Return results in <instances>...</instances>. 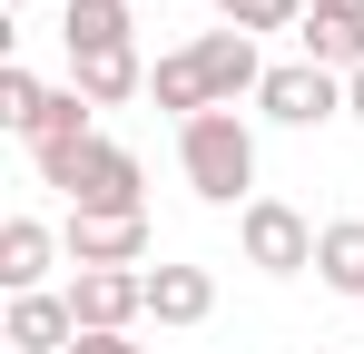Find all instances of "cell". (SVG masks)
<instances>
[{
	"mask_svg": "<svg viewBox=\"0 0 364 354\" xmlns=\"http://www.w3.org/2000/svg\"><path fill=\"white\" fill-rule=\"evenodd\" d=\"M30 168H40V187H60V197H69V217H148V197H138V158H128L119 138L30 148Z\"/></svg>",
	"mask_w": 364,
	"mask_h": 354,
	"instance_id": "cell-1",
	"label": "cell"
},
{
	"mask_svg": "<svg viewBox=\"0 0 364 354\" xmlns=\"http://www.w3.org/2000/svg\"><path fill=\"white\" fill-rule=\"evenodd\" d=\"M178 168H187V187L207 197V207H256L246 187H256V128H246L237 109H207V118H187L178 128Z\"/></svg>",
	"mask_w": 364,
	"mask_h": 354,
	"instance_id": "cell-2",
	"label": "cell"
},
{
	"mask_svg": "<svg viewBox=\"0 0 364 354\" xmlns=\"http://www.w3.org/2000/svg\"><path fill=\"white\" fill-rule=\"evenodd\" d=\"M315 236H325V227H305L286 197H256V207L237 217V246H246L256 276H305V266H315Z\"/></svg>",
	"mask_w": 364,
	"mask_h": 354,
	"instance_id": "cell-3",
	"label": "cell"
},
{
	"mask_svg": "<svg viewBox=\"0 0 364 354\" xmlns=\"http://www.w3.org/2000/svg\"><path fill=\"white\" fill-rule=\"evenodd\" d=\"M256 109L276 118V128H325V118H345V79L315 69V59H276L266 89H256Z\"/></svg>",
	"mask_w": 364,
	"mask_h": 354,
	"instance_id": "cell-4",
	"label": "cell"
},
{
	"mask_svg": "<svg viewBox=\"0 0 364 354\" xmlns=\"http://www.w3.org/2000/svg\"><path fill=\"white\" fill-rule=\"evenodd\" d=\"M69 315H79V335H128V325L148 315V276H138V266H79Z\"/></svg>",
	"mask_w": 364,
	"mask_h": 354,
	"instance_id": "cell-5",
	"label": "cell"
},
{
	"mask_svg": "<svg viewBox=\"0 0 364 354\" xmlns=\"http://www.w3.org/2000/svg\"><path fill=\"white\" fill-rule=\"evenodd\" d=\"M69 89H79L89 109H119V99H138V89H148V59H138V40H89V50H69Z\"/></svg>",
	"mask_w": 364,
	"mask_h": 354,
	"instance_id": "cell-6",
	"label": "cell"
},
{
	"mask_svg": "<svg viewBox=\"0 0 364 354\" xmlns=\"http://www.w3.org/2000/svg\"><path fill=\"white\" fill-rule=\"evenodd\" d=\"M187 50H197V79H207V99H217V109H237V99L266 89V59H256L246 30H207V40H187Z\"/></svg>",
	"mask_w": 364,
	"mask_h": 354,
	"instance_id": "cell-7",
	"label": "cell"
},
{
	"mask_svg": "<svg viewBox=\"0 0 364 354\" xmlns=\"http://www.w3.org/2000/svg\"><path fill=\"white\" fill-rule=\"evenodd\" d=\"M0 335H10V354H69L79 345V315H69V295H10V325H0Z\"/></svg>",
	"mask_w": 364,
	"mask_h": 354,
	"instance_id": "cell-8",
	"label": "cell"
},
{
	"mask_svg": "<svg viewBox=\"0 0 364 354\" xmlns=\"http://www.w3.org/2000/svg\"><path fill=\"white\" fill-rule=\"evenodd\" d=\"M148 315L158 325H207L217 315V276L207 266H148Z\"/></svg>",
	"mask_w": 364,
	"mask_h": 354,
	"instance_id": "cell-9",
	"label": "cell"
},
{
	"mask_svg": "<svg viewBox=\"0 0 364 354\" xmlns=\"http://www.w3.org/2000/svg\"><path fill=\"white\" fill-rule=\"evenodd\" d=\"M60 246L79 266H138V256H148V217H69Z\"/></svg>",
	"mask_w": 364,
	"mask_h": 354,
	"instance_id": "cell-10",
	"label": "cell"
},
{
	"mask_svg": "<svg viewBox=\"0 0 364 354\" xmlns=\"http://www.w3.org/2000/svg\"><path fill=\"white\" fill-rule=\"evenodd\" d=\"M50 256H60V236L40 227V217H10V227H0V286H10V295H40Z\"/></svg>",
	"mask_w": 364,
	"mask_h": 354,
	"instance_id": "cell-11",
	"label": "cell"
},
{
	"mask_svg": "<svg viewBox=\"0 0 364 354\" xmlns=\"http://www.w3.org/2000/svg\"><path fill=\"white\" fill-rule=\"evenodd\" d=\"M148 99L178 118V128L217 109V99H207V79H197V50H168V59H158V69H148Z\"/></svg>",
	"mask_w": 364,
	"mask_h": 354,
	"instance_id": "cell-12",
	"label": "cell"
},
{
	"mask_svg": "<svg viewBox=\"0 0 364 354\" xmlns=\"http://www.w3.org/2000/svg\"><path fill=\"white\" fill-rule=\"evenodd\" d=\"M315 276L335 295H364V217H335V227L315 236Z\"/></svg>",
	"mask_w": 364,
	"mask_h": 354,
	"instance_id": "cell-13",
	"label": "cell"
},
{
	"mask_svg": "<svg viewBox=\"0 0 364 354\" xmlns=\"http://www.w3.org/2000/svg\"><path fill=\"white\" fill-rule=\"evenodd\" d=\"M305 59H315V69H335V79H355L364 69V20H315V10H305Z\"/></svg>",
	"mask_w": 364,
	"mask_h": 354,
	"instance_id": "cell-14",
	"label": "cell"
},
{
	"mask_svg": "<svg viewBox=\"0 0 364 354\" xmlns=\"http://www.w3.org/2000/svg\"><path fill=\"white\" fill-rule=\"evenodd\" d=\"M69 138H99V109L79 99V89H50V109L30 128V148H69Z\"/></svg>",
	"mask_w": 364,
	"mask_h": 354,
	"instance_id": "cell-15",
	"label": "cell"
},
{
	"mask_svg": "<svg viewBox=\"0 0 364 354\" xmlns=\"http://www.w3.org/2000/svg\"><path fill=\"white\" fill-rule=\"evenodd\" d=\"M40 109H50V89L10 59V69H0V128H20V138H30V128H40Z\"/></svg>",
	"mask_w": 364,
	"mask_h": 354,
	"instance_id": "cell-16",
	"label": "cell"
},
{
	"mask_svg": "<svg viewBox=\"0 0 364 354\" xmlns=\"http://www.w3.org/2000/svg\"><path fill=\"white\" fill-rule=\"evenodd\" d=\"M217 20L246 30V40H256V30H305V0H217Z\"/></svg>",
	"mask_w": 364,
	"mask_h": 354,
	"instance_id": "cell-17",
	"label": "cell"
},
{
	"mask_svg": "<svg viewBox=\"0 0 364 354\" xmlns=\"http://www.w3.org/2000/svg\"><path fill=\"white\" fill-rule=\"evenodd\" d=\"M60 40H69V50H89V40H128V0H89V10H69Z\"/></svg>",
	"mask_w": 364,
	"mask_h": 354,
	"instance_id": "cell-18",
	"label": "cell"
},
{
	"mask_svg": "<svg viewBox=\"0 0 364 354\" xmlns=\"http://www.w3.org/2000/svg\"><path fill=\"white\" fill-rule=\"evenodd\" d=\"M69 354H148V345H128V335H79Z\"/></svg>",
	"mask_w": 364,
	"mask_h": 354,
	"instance_id": "cell-19",
	"label": "cell"
},
{
	"mask_svg": "<svg viewBox=\"0 0 364 354\" xmlns=\"http://www.w3.org/2000/svg\"><path fill=\"white\" fill-rule=\"evenodd\" d=\"M315 20H364V0H305Z\"/></svg>",
	"mask_w": 364,
	"mask_h": 354,
	"instance_id": "cell-20",
	"label": "cell"
},
{
	"mask_svg": "<svg viewBox=\"0 0 364 354\" xmlns=\"http://www.w3.org/2000/svg\"><path fill=\"white\" fill-rule=\"evenodd\" d=\"M345 118H364V69H355V79H345Z\"/></svg>",
	"mask_w": 364,
	"mask_h": 354,
	"instance_id": "cell-21",
	"label": "cell"
},
{
	"mask_svg": "<svg viewBox=\"0 0 364 354\" xmlns=\"http://www.w3.org/2000/svg\"><path fill=\"white\" fill-rule=\"evenodd\" d=\"M60 10H89V0H60Z\"/></svg>",
	"mask_w": 364,
	"mask_h": 354,
	"instance_id": "cell-22",
	"label": "cell"
},
{
	"mask_svg": "<svg viewBox=\"0 0 364 354\" xmlns=\"http://www.w3.org/2000/svg\"><path fill=\"white\" fill-rule=\"evenodd\" d=\"M10 10H30V0H10Z\"/></svg>",
	"mask_w": 364,
	"mask_h": 354,
	"instance_id": "cell-23",
	"label": "cell"
}]
</instances>
